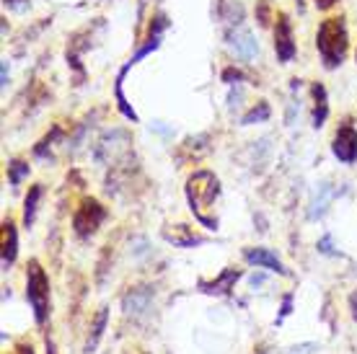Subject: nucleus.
<instances>
[{
	"instance_id": "1",
	"label": "nucleus",
	"mask_w": 357,
	"mask_h": 354,
	"mask_svg": "<svg viewBox=\"0 0 357 354\" xmlns=\"http://www.w3.org/2000/svg\"><path fill=\"white\" fill-rule=\"evenodd\" d=\"M218 194H220V181H218L210 171H199V174H195V176L187 181L189 207H192V213H195L197 220L202 222L205 228H210V231H218V220L207 217L205 210L218 199Z\"/></svg>"
},
{
	"instance_id": "2",
	"label": "nucleus",
	"mask_w": 357,
	"mask_h": 354,
	"mask_svg": "<svg viewBox=\"0 0 357 354\" xmlns=\"http://www.w3.org/2000/svg\"><path fill=\"white\" fill-rule=\"evenodd\" d=\"M316 47H319V54H321L326 68L342 65L344 54H347V29H344V21L342 18H326L321 29H319Z\"/></svg>"
},
{
	"instance_id": "3",
	"label": "nucleus",
	"mask_w": 357,
	"mask_h": 354,
	"mask_svg": "<svg viewBox=\"0 0 357 354\" xmlns=\"http://www.w3.org/2000/svg\"><path fill=\"white\" fill-rule=\"evenodd\" d=\"M26 300L34 310V321L42 326L50 318V279L39 261H29L26 266Z\"/></svg>"
},
{
	"instance_id": "4",
	"label": "nucleus",
	"mask_w": 357,
	"mask_h": 354,
	"mask_svg": "<svg viewBox=\"0 0 357 354\" xmlns=\"http://www.w3.org/2000/svg\"><path fill=\"white\" fill-rule=\"evenodd\" d=\"M107 220V210L96 202V199H83L78 213L73 217V228L81 238H89L98 231V225Z\"/></svg>"
},
{
	"instance_id": "5",
	"label": "nucleus",
	"mask_w": 357,
	"mask_h": 354,
	"mask_svg": "<svg viewBox=\"0 0 357 354\" xmlns=\"http://www.w3.org/2000/svg\"><path fill=\"white\" fill-rule=\"evenodd\" d=\"M334 155L342 163H355L357 160V130L352 124H342L337 134H334V145H331Z\"/></svg>"
},
{
	"instance_id": "6",
	"label": "nucleus",
	"mask_w": 357,
	"mask_h": 354,
	"mask_svg": "<svg viewBox=\"0 0 357 354\" xmlns=\"http://www.w3.org/2000/svg\"><path fill=\"white\" fill-rule=\"evenodd\" d=\"M275 49H277V57H280L282 62L293 60L295 45H293V31H290V21H287V16H280V18H277Z\"/></svg>"
},
{
	"instance_id": "7",
	"label": "nucleus",
	"mask_w": 357,
	"mask_h": 354,
	"mask_svg": "<svg viewBox=\"0 0 357 354\" xmlns=\"http://www.w3.org/2000/svg\"><path fill=\"white\" fill-rule=\"evenodd\" d=\"M243 259L249 261V264L254 266H264V269H269V272H277V275H285V266H282V261L269 251V248H246L243 251Z\"/></svg>"
},
{
	"instance_id": "8",
	"label": "nucleus",
	"mask_w": 357,
	"mask_h": 354,
	"mask_svg": "<svg viewBox=\"0 0 357 354\" xmlns=\"http://www.w3.org/2000/svg\"><path fill=\"white\" fill-rule=\"evenodd\" d=\"M238 277H241L238 269H225L223 275L213 282H199V290L207 295H228L233 290V284L238 282Z\"/></svg>"
},
{
	"instance_id": "9",
	"label": "nucleus",
	"mask_w": 357,
	"mask_h": 354,
	"mask_svg": "<svg viewBox=\"0 0 357 354\" xmlns=\"http://www.w3.org/2000/svg\"><path fill=\"white\" fill-rule=\"evenodd\" d=\"M16 254H18L16 225L8 220L6 225H3V269H8V266L16 261Z\"/></svg>"
},
{
	"instance_id": "10",
	"label": "nucleus",
	"mask_w": 357,
	"mask_h": 354,
	"mask_svg": "<svg viewBox=\"0 0 357 354\" xmlns=\"http://www.w3.org/2000/svg\"><path fill=\"white\" fill-rule=\"evenodd\" d=\"M107 321H109V308H98L96 318H93V323H91L86 346H83V352L86 354H91L98 346V341H101V337H104V328H107Z\"/></svg>"
},
{
	"instance_id": "11",
	"label": "nucleus",
	"mask_w": 357,
	"mask_h": 354,
	"mask_svg": "<svg viewBox=\"0 0 357 354\" xmlns=\"http://www.w3.org/2000/svg\"><path fill=\"white\" fill-rule=\"evenodd\" d=\"M163 238L171 240L174 246H181V248H189V246H197V243H202V240L197 238L195 233L189 231L187 225H176L174 231H163Z\"/></svg>"
},
{
	"instance_id": "12",
	"label": "nucleus",
	"mask_w": 357,
	"mask_h": 354,
	"mask_svg": "<svg viewBox=\"0 0 357 354\" xmlns=\"http://www.w3.org/2000/svg\"><path fill=\"white\" fill-rule=\"evenodd\" d=\"M233 49L241 54V57H254L259 47H257V42H254L251 31L241 29V31H236V36H233Z\"/></svg>"
},
{
	"instance_id": "13",
	"label": "nucleus",
	"mask_w": 357,
	"mask_h": 354,
	"mask_svg": "<svg viewBox=\"0 0 357 354\" xmlns=\"http://www.w3.org/2000/svg\"><path fill=\"white\" fill-rule=\"evenodd\" d=\"M313 98H316V109H313V127H321L326 114H329V107H326V91L321 86H313Z\"/></svg>"
},
{
	"instance_id": "14",
	"label": "nucleus",
	"mask_w": 357,
	"mask_h": 354,
	"mask_svg": "<svg viewBox=\"0 0 357 354\" xmlns=\"http://www.w3.org/2000/svg\"><path fill=\"white\" fill-rule=\"evenodd\" d=\"M39 199H42V184L31 186V189H29V194H26V202H24V222H26V225H31V222H34L36 204H39Z\"/></svg>"
},
{
	"instance_id": "15",
	"label": "nucleus",
	"mask_w": 357,
	"mask_h": 354,
	"mask_svg": "<svg viewBox=\"0 0 357 354\" xmlns=\"http://www.w3.org/2000/svg\"><path fill=\"white\" fill-rule=\"evenodd\" d=\"M24 176H29V166H26V163H21V160H10V166H8V178H10V184L18 186Z\"/></svg>"
},
{
	"instance_id": "16",
	"label": "nucleus",
	"mask_w": 357,
	"mask_h": 354,
	"mask_svg": "<svg viewBox=\"0 0 357 354\" xmlns=\"http://www.w3.org/2000/svg\"><path fill=\"white\" fill-rule=\"evenodd\" d=\"M267 116H269V107H267V104H259V109H251L249 114L243 116V124L261 122V119H267Z\"/></svg>"
},
{
	"instance_id": "17",
	"label": "nucleus",
	"mask_w": 357,
	"mask_h": 354,
	"mask_svg": "<svg viewBox=\"0 0 357 354\" xmlns=\"http://www.w3.org/2000/svg\"><path fill=\"white\" fill-rule=\"evenodd\" d=\"M319 251H321V254H334V251H331V238H329V236H326V238H321V243H319Z\"/></svg>"
},
{
	"instance_id": "18",
	"label": "nucleus",
	"mask_w": 357,
	"mask_h": 354,
	"mask_svg": "<svg viewBox=\"0 0 357 354\" xmlns=\"http://www.w3.org/2000/svg\"><path fill=\"white\" fill-rule=\"evenodd\" d=\"M308 349H316V344H303V346H293L290 354H311Z\"/></svg>"
},
{
	"instance_id": "19",
	"label": "nucleus",
	"mask_w": 357,
	"mask_h": 354,
	"mask_svg": "<svg viewBox=\"0 0 357 354\" xmlns=\"http://www.w3.org/2000/svg\"><path fill=\"white\" fill-rule=\"evenodd\" d=\"M10 354H34V346H31V344H18L16 352H10Z\"/></svg>"
},
{
	"instance_id": "20",
	"label": "nucleus",
	"mask_w": 357,
	"mask_h": 354,
	"mask_svg": "<svg viewBox=\"0 0 357 354\" xmlns=\"http://www.w3.org/2000/svg\"><path fill=\"white\" fill-rule=\"evenodd\" d=\"M290 302H293V298H290V295H287V298H285V302H282V316H280V318H285L287 313H290Z\"/></svg>"
},
{
	"instance_id": "21",
	"label": "nucleus",
	"mask_w": 357,
	"mask_h": 354,
	"mask_svg": "<svg viewBox=\"0 0 357 354\" xmlns=\"http://www.w3.org/2000/svg\"><path fill=\"white\" fill-rule=\"evenodd\" d=\"M233 78H236V80H241L243 75H241V72H238V70H228V72H225V80H233Z\"/></svg>"
},
{
	"instance_id": "22",
	"label": "nucleus",
	"mask_w": 357,
	"mask_h": 354,
	"mask_svg": "<svg viewBox=\"0 0 357 354\" xmlns=\"http://www.w3.org/2000/svg\"><path fill=\"white\" fill-rule=\"evenodd\" d=\"M334 3H337V0H316L319 8H329V6H334Z\"/></svg>"
},
{
	"instance_id": "23",
	"label": "nucleus",
	"mask_w": 357,
	"mask_h": 354,
	"mask_svg": "<svg viewBox=\"0 0 357 354\" xmlns=\"http://www.w3.org/2000/svg\"><path fill=\"white\" fill-rule=\"evenodd\" d=\"M298 6H301V8H303V0H298Z\"/></svg>"
}]
</instances>
